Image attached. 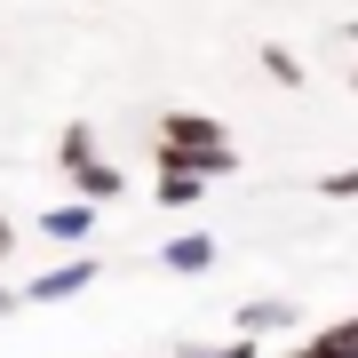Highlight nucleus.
I'll return each mask as SVG.
<instances>
[{
  "label": "nucleus",
  "instance_id": "5",
  "mask_svg": "<svg viewBox=\"0 0 358 358\" xmlns=\"http://www.w3.org/2000/svg\"><path fill=\"white\" fill-rule=\"evenodd\" d=\"M32 231L56 239V247H88V239H96V207H88V199H64V207H48Z\"/></svg>",
  "mask_w": 358,
  "mask_h": 358
},
{
  "label": "nucleus",
  "instance_id": "2",
  "mask_svg": "<svg viewBox=\"0 0 358 358\" xmlns=\"http://www.w3.org/2000/svg\"><path fill=\"white\" fill-rule=\"evenodd\" d=\"M96 279H103V263H96V255H72V263H48V271H32L24 303H40V310H48V303H72V294H88Z\"/></svg>",
  "mask_w": 358,
  "mask_h": 358
},
{
  "label": "nucleus",
  "instance_id": "15",
  "mask_svg": "<svg viewBox=\"0 0 358 358\" xmlns=\"http://www.w3.org/2000/svg\"><path fill=\"white\" fill-rule=\"evenodd\" d=\"M287 358H319V350H310V343H294V350H287Z\"/></svg>",
  "mask_w": 358,
  "mask_h": 358
},
{
  "label": "nucleus",
  "instance_id": "17",
  "mask_svg": "<svg viewBox=\"0 0 358 358\" xmlns=\"http://www.w3.org/2000/svg\"><path fill=\"white\" fill-rule=\"evenodd\" d=\"M350 96H358V64H350Z\"/></svg>",
  "mask_w": 358,
  "mask_h": 358
},
{
  "label": "nucleus",
  "instance_id": "4",
  "mask_svg": "<svg viewBox=\"0 0 358 358\" xmlns=\"http://www.w3.org/2000/svg\"><path fill=\"white\" fill-rule=\"evenodd\" d=\"M294 319H303L294 303H279V294H255V303L231 310V334H239V343H263V334H287Z\"/></svg>",
  "mask_w": 358,
  "mask_h": 358
},
{
  "label": "nucleus",
  "instance_id": "16",
  "mask_svg": "<svg viewBox=\"0 0 358 358\" xmlns=\"http://www.w3.org/2000/svg\"><path fill=\"white\" fill-rule=\"evenodd\" d=\"M350 56H358V24H350Z\"/></svg>",
  "mask_w": 358,
  "mask_h": 358
},
{
  "label": "nucleus",
  "instance_id": "12",
  "mask_svg": "<svg viewBox=\"0 0 358 358\" xmlns=\"http://www.w3.org/2000/svg\"><path fill=\"white\" fill-rule=\"evenodd\" d=\"M183 358H255V343H239V334H231V343H215V350H183Z\"/></svg>",
  "mask_w": 358,
  "mask_h": 358
},
{
  "label": "nucleus",
  "instance_id": "13",
  "mask_svg": "<svg viewBox=\"0 0 358 358\" xmlns=\"http://www.w3.org/2000/svg\"><path fill=\"white\" fill-rule=\"evenodd\" d=\"M8 255H16V223L0 215V263H8Z\"/></svg>",
  "mask_w": 358,
  "mask_h": 358
},
{
  "label": "nucleus",
  "instance_id": "8",
  "mask_svg": "<svg viewBox=\"0 0 358 358\" xmlns=\"http://www.w3.org/2000/svg\"><path fill=\"white\" fill-rule=\"evenodd\" d=\"M56 159H64V176H80V167L96 159V128H80V120H72V128L56 136Z\"/></svg>",
  "mask_w": 358,
  "mask_h": 358
},
{
  "label": "nucleus",
  "instance_id": "10",
  "mask_svg": "<svg viewBox=\"0 0 358 358\" xmlns=\"http://www.w3.org/2000/svg\"><path fill=\"white\" fill-rule=\"evenodd\" d=\"M263 72L279 80V88H303V56H294L287 40H263Z\"/></svg>",
  "mask_w": 358,
  "mask_h": 358
},
{
  "label": "nucleus",
  "instance_id": "9",
  "mask_svg": "<svg viewBox=\"0 0 358 358\" xmlns=\"http://www.w3.org/2000/svg\"><path fill=\"white\" fill-rule=\"evenodd\" d=\"M310 350H319V358H358V319L319 327V334H310Z\"/></svg>",
  "mask_w": 358,
  "mask_h": 358
},
{
  "label": "nucleus",
  "instance_id": "6",
  "mask_svg": "<svg viewBox=\"0 0 358 358\" xmlns=\"http://www.w3.org/2000/svg\"><path fill=\"white\" fill-rule=\"evenodd\" d=\"M167 215H192V207L207 199V176H192V167H159V192H152Z\"/></svg>",
  "mask_w": 358,
  "mask_h": 358
},
{
  "label": "nucleus",
  "instance_id": "14",
  "mask_svg": "<svg viewBox=\"0 0 358 358\" xmlns=\"http://www.w3.org/2000/svg\"><path fill=\"white\" fill-rule=\"evenodd\" d=\"M8 310H16V287H0V319H8Z\"/></svg>",
  "mask_w": 358,
  "mask_h": 358
},
{
  "label": "nucleus",
  "instance_id": "11",
  "mask_svg": "<svg viewBox=\"0 0 358 358\" xmlns=\"http://www.w3.org/2000/svg\"><path fill=\"white\" fill-rule=\"evenodd\" d=\"M319 199H358V167H334V176H319Z\"/></svg>",
  "mask_w": 358,
  "mask_h": 358
},
{
  "label": "nucleus",
  "instance_id": "1",
  "mask_svg": "<svg viewBox=\"0 0 358 358\" xmlns=\"http://www.w3.org/2000/svg\"><path fill=\"white\" fill-rule=\"evenodd\" d=\"M159 167H192V176H231L239 167V152H231V136H223V120H207V112H159Z\"/></svg>",
  "mask_w": 358,
  "mask_h": 358
},
{
  "label": "nucleus",
  "instance_id": "3",
  "mask_svg": "<svg viewBox=\"0 0 358 358\" xmlns=\"http://www.w3.org/2000/svg\"><path fill=\"white\" fill-rule=\"evenodd\" d=\"M215 255H223L215 231H176V239L159 247V271H176V279H199V271H215Z\"/></svg>",
  "mask_w": 358,
  "mask_h": 358
},
{
  "label": "nucleus",
  "instance_id": "7",
  "mask_svg": "<svg viewBox=\"0 0 358 358\" xmlns=\"http://www.w3.org/2000/svg\"><path fill=\"white\" fill-rule=\"evenodd\" d=\"M72 192L88 199V207H103V199H120V192H128V176H120L112 159H88V167H80V176H72Z\"/></svg>",
  "mask_w": 358,
  "mask_h": 358
}]
</instances>
